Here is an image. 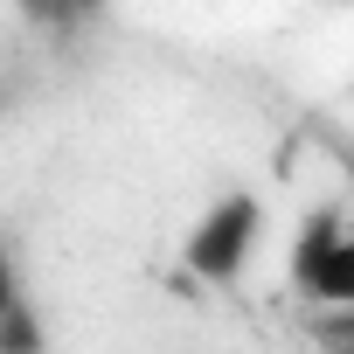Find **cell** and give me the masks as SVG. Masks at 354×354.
I'll use <instances>...</instances> for the list:
<instances>
[{"mask_svg":"<svg viewBox=\"0 0 354 354\" xmlns=\"http://www.w3.org/2000/svg\"><path fill=\"white\" fill-rule=\"evenodd\" d=\"M257 236H264V202L236 188V195H223V202H209L195 216V230L181 243V264L202 285H236L243 264H250V250H257Z\"/></svg>","mask_w":354,"mask_h":354,"instance_id":"cell-1","label":"cell"},{"mask_svg":"<svg viewBox=\"0 0 354 354\" xmlns=\"http://www.w3.org/2000/svg\"><path fill=\"white\" fill-rule=\"evenodd\" d=\"M340 236H347L340 209H313V216H306V230H299V243H292V292H313V278H319V264L333 257Z\"/></svg>","mask_w":354,"mask_h":354,"instance_id":"cell-2","label":"cell"},{"mask_svg":"<svg viewBox=\"0 0 354 354\" xmlns=\"http://www.w3.org/2000/svg\"><path fill=\"white\" fill-rule=\"evenodd\" d=\"M340 354H354V326H340Z\"/></svg>","mask_w":354,"mask_h":354,"instance_id":"cell-6","label":"cell"},{"mask_svg":"<svg viewBox=\"0 0 354 354\" xmlns=\"http://www.w3.org/2000/svg\"><path fill=\"white\" fill-rule=\"evenodd\" d=\"M0 354H49V333H42V313L21 299L8 319H0Z\"/></svg>","mask_w":354,"mask_h":354,"instance_id":"cell-4","label":"cell"},{"mask_svg":"<svg viewBox=\"0 0 354 354\" xmlns=\"http://www.w3.org/2000/svg\"><path fill=\"white\" fill-rule=\"evenodd\" d=\"M15 306H21V278H15V257L0 250V319H8Z\"/></svg>","mask_w":354,"mask_h":354,"instance_id":"cell-5","label":"cell"},{"mask_svg":"<svg viewBox=\"0 0 354 354\" xmlns=\"http://www.w3.org/2000/svg\"><path fill=\"white\" fill-rule=\"evenodd\" d=\"M306 299H319V306H333V313H347L354 306V230L333 243V257L319 264V278H313V292Z\"/></svg>","mask_w":354,"mask_h":354,"instance_id":"cell-3","label":"cell"}]
</instances>
